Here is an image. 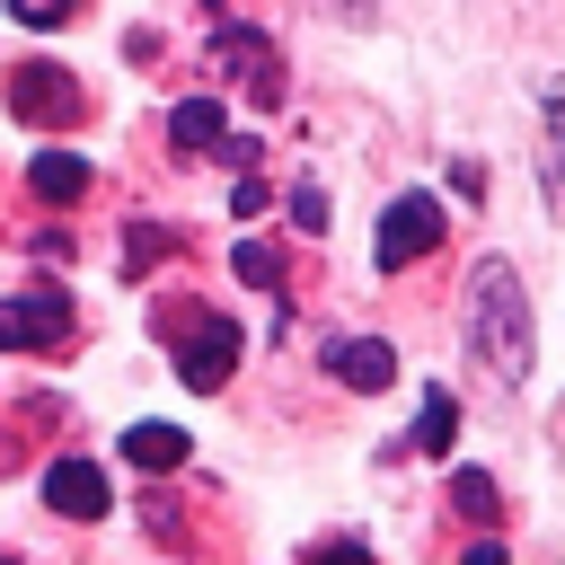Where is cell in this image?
<instances>
[{
	"label": "cell",
	"instance_id": "6da1fadb",
	"mask_svg": "<svg viewBox=\"0 0 565 565\" xmlns=\"http://www.w3.org/2000/svg\"><path fill=\"white\" fill-rule=\"evenodd\" d=\"M468 353H477V371L494 380V388H521L530 380V353H539V327H530V291H521V274L503 265V256H486L477 274H468Z\"/></svg>",
	"mask_w": 565,
	"mask_h": 565
},
{
	"label": "cell",
	"instance_id": "7a4b0ae2",
	"mask_svg": "<svg viewBox=\"0 0 565 565\" xmlns=\"http://www.w3.org/2000/svg\"><path fill=\"white\" fill-rule=\"evenodd\" d=\"M168 335H177V380L185 388H230L238 371V327L212 318V309H168Z\"/></svg>",
	"mask_w": 565,
	"mask_h": 565
},
{
	"label": "cell",
	"instance_id": "3957f363",
	"mask_svg": "<svg viewBox=\"0 0 565 565\" xmlns=\"http://www.w3.org/2000/svg\"><path fill=\"white\" fill-rule=\"evenodd\" d=\"M441 247V203L433 194H397L388 212H380V238H371V265L380 274H406L415 256H433Z\"/></svg>",
	"mask_w": 565,
	"mask_h": 565
},
{
	"label": "cell",
	"instance_id": "277c9868",
	"mask_svg": "<svg viewBox=\"0 0 565 565\" xmlns=\"http://www.w3.org/2000/svg\"><path fill=\"white\" fill-rule=\"evenodd\" d=\"M71 335V291H18L0 300V353H44Z\"/></svg>",
	"mask_w": 565,
	"mask_h": 565
},
{
	"label": "cell",
	"instance_id": "5b68a950",
	"mask_svg": "<svg viewBox=\"0 0 565 565\" xmlns=\"http://www.w3.org/2000/svg\"><path fill=\"white\" fill-rule=\"evenodd\" d=\"M212 62H221V71H238V88H247L256 106H274V97H282V79H274L282 62H274V44H265L256 26H221V35H212Z\"/></svg>",
	"mask_w": 565,
	"mask_h": 565
},
{
	"label": "cell",
	"instance_id": "8992f818",
	"mask_svg": "<svg viewBox=\"0 0 565 565\" xmlns=\"http://www.w3.org/2000/svg\"><path fill=\"white\" fill-rule=\"evenodd\" d=\"M9 106H18L26 124H71V115H79V88H71L53 62H18V79H9Z\"/></svg>",
	"mask_w": 565,
	"mask_h": 565
},
{
	"label": "cell",
	"instance_id": "52a82bcc",
	"mask_svg": "<svg viewBox=\"0 0 565 565\" xmlns=\"http://www.w3.org/2000/svg\"><path fill=\"white\" fill-rule=\"evenodd\" d=\"M327 380H344L353 397H380V388L397 380V353H388L380 335H335V344H327Z\"/></svg>",
	"mask_w": 565,
	"mask_h": 565
},
{
	"label": "cell",
	"instance_id": "ba28073f",
	"mask_svg": "<svg viewBox=\"0 0 565 565\" xmlns=\"http://www.w3.org/2000/svg\"><path fill=\"white\" fill-rule=\"evenodd\" d=\"M44 503H53L62 521H97V512H106V468H97V459H53V468H44Z\"/></svg>",
	"mask_w": 565,
	"mask_h": 565
},
{
	"label": "cell",
	"instance_id": "9c48e42d",
	"mask_svg": "<svg viewBox=\"0 0 565 565\" xmlns=\"http://www.w3.org/2000/svg\"><path fill=\"white\" fill-rule=\"evenodd\" d=\"M539 124H547V141H539V185H547V212L565 221V79L539 88Z\"/></svg>",
	"mask_w": 565,
	"mask_h": 565
},
{
	"label": "cell",
	"instance_id": "30bf717a",
	"mask_svg": "<svg viewBox=\"0 0 565 565\" xmlns=\"http://www.w3.org/2000/svg\"><path fill=\"white\" fill-rule=\"evenodd\" d=\"M450 441H459V397H450V388H424V406H415V424H406V450L450 459Z\"/></svg>",
	"mask_w": 565,
	"mask_h": 565
},
{
	"label": "cell",
	"instance_id": "8fae6325",
	"mask_svg": "<svg viewBox=\"0 0 565 565\" xmlns=\"http://www.w3.org/2000/svg\"><path fill=\"white\" fill-rule=\"evenodd\" d=\"M26 185H35V203H79V194H88V159H79V150H44V159L26 168Z\"/></svg>",
	"mask_w": 565,
	"mask_h": 565
},
{
	"label": "cell",
	"instance_id": "7c38bea8",
	"mask_svg": "<svg viewBox=\"0 0 565 565\" xmlns=\"http://www.w3.org/2000/svg\"><path fill=\"white\" fill-rule=\"evenodd\" d=\"M168 141H177L185 159H203V150H221V106H212V97H185V106L168 115Z\"/></svg>",
	"mask_w": 565,
	"mask_h": 565
},
{
	"label": "cell",
	"instance_id": "4fadbf2b",
	"mask_svg": "<svg viewBox=\"0 0 565 565\" xmlns=\"http://www.w3.org/2000/svg\"><path fill=\"white\" fill-rule=\"evenodd\" d=\"M185 450H194V441H185L177 424H132V433H124V459H132V468H185Z\"/></svg>",
	"mask_w": 565,
	"mask_h": 565
},
{
	"label": "cell",
	"instance_id": "5bb4252c",
	"mask_svg": "<svg viewBox=\"0 0 565 565\" xmlns=\"http://www.w3.org/2000/svg\"><path fill=\"white\" fill-rule=\"evenodd\" d=\"M450 503H459L468 521H494V512H503V494H494L486 468H459V477H450Z\"/></svg>",
	"mask_w": 565,
	"mask_h": 565
},
{
	"label": "cell",
	"instance_id": "9a60e30c",
	"mask_svg": "<svg viewBox=\"0 0 565 565\" xmlns=\"http://www.w3.org/2000/svg\"><path fill=\"white\" fill-rule=\"evenodd\" d=\"M230 274H238V282H274V274H282V256H274V247H256V238H238V247H230Z\"/></svg>",
	"mask_w": 565,
	"mask_h": 565
},
{
	"label": "cell",
	"instance_id": "2e32d148",
	"mask_svg": "<svg viewBox=\"0 0 565 565\" xmlns=\"http://www.w3.org/2000/svg\"><path fill=\"white\" fill-rule=\"evenodd\" d=\"M291 221H300V230H309V238H318V230H327V194H318V185H309V177H300V185H291Z\"/></svg>",
	"mask_w": 565,
	"mask_h": 565
},
{
	"label": "cell",
	"instance_id": "e0dca14e",
	"mask_svg": "<svg viewBox=\"0 0 565 565\" xmlns=\"http://www.w3.org/2000/svg\"><path fill=\"white\" fill-rule=\"evenodd\" d=\"M159 256H168V230H132V238H124V265H132V274H150Z\"/></svg>",
	"mask_w": 565,
	"mask_h": 565
},
{
	"label": "cell",
	"instance_id": "ac0fdd59",
	"mask_svg": "<svg viewBox=\"0 0 565 565\" xmlns=\"http://www.w3.org/2000/svg\"><path fill=\"white\" fill-rule=\"evenodd\" d=\"M71 9H79V0H9V18H18V26H62Z\"/></svg>",
	"mask_w": 565,
	"mask_h": 565
},
{
	"label": "cell",
	"instance_id": "d6986e66",
	"mask_svg": "<svg viewBox=\"0 0 565 565\" xmlns=\"http://www.w3.org/2000/svg\"><path fill=\"white\" fill-rule=\"evenodd\" d=\"M300 565H371V547H362V539H318Z\"/></svg>",
	"mask_w": 565,
	"mask_h": 565
},
{
	"label": "cell",
	"instance_id": "ffe728a7",
	"mask_svg": "<svg viewBox=\"0 0 565 565\" xmlns=\"http://www.w3.org/2000/svg\"><path fill=\"white\" fill-rule=\"evenodd\" d=\"M450 565H503V539H468V547H459Z\"/></svg>",
	"mask_w": 565,
	"mask_h": 565
},
{
	"label": "cell",
	"instance_id": "44dd1931",
	"mask_svg": "<svg viewBox=\"0 0 565 565\" xmlns=\"http://www.w3.org/2000/svg\"><path fill=\"white\" fill-rule=\"evenodd\" d=\"M327 9H335V18H371V9H362V0H327Z\"/></svg>",
	"mask_w": 565,
	"mask_h": 565
},
{
	"label": "cell",
	"instance_id": "7402d4cb",
	"mask_svg": "<svg viewBox=\"0 0 565 565\" xmlns=\"http://www.w3.org/2000/svg\"><path fill=\"white\" fill-rule=\"evenodd\" d=\"M0 565H9V556H0Z\"/></svg>",
	"mask_w": 565,
	"mask_h": 565
}]
</instances>
